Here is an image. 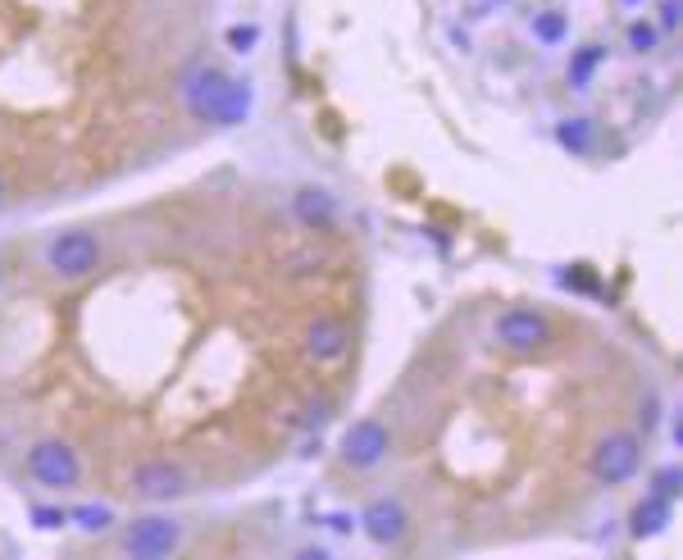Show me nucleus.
I'll return each instance as SVG.
<instances>
[{
    "instance_id": "nucleus-18",
    "label": "nucleus",
    "mask_w": 683,
    "mask_h": 560,
    "mask_svg": "<svg viewBox=\"0 0 683 560\" xmlns=\"http://www.w3.org/2000/svg\"><path fill=\"white\" fill-rule=\"evenodd\" d=\"M32 525L47 529V533H55V529L69 525V510H64V506H32Z\"/></svg>"
},
{
    "instance_id": "nucleus-19",
    "label": "nucleus",
    "mask_w": 683,
    "mask_h": 560,
    "mask_svg": "<svg viewBox=\"0 0 683 560\" xmlns=\"http://www.w3.org/2000/svg\"><path fill=\"white\" fill-rule=\"evenodd\" d=\"M629 47H633L638 55L656 51V28H652V23H629Z\"/></svg>"
},
{
    "instance_id": "nucleus-1",
    "label": "nucleus",
    "mask_w": 683,
    "mask_h": 560,
    "mask_svg": "<svg viewBox=\"0 0 683 560\" xmlns=\"http://www.w3.org/2000/svg\"><path fill=\"white\" fill-rule=\"evenodd\" d=\"M183 101L187 114L201 123H220V128H237L251 114V88L237 78H228L215 64H196L183 78Z\"/></svg>"
},
{
    "instance_id": "nucleus-23",
    "label": "nucleus",
    "mask_w": 683,
    "mask_h": 560,
    "mask_svg": "<svg viewBox=\"0 0 683 560\" xmlns=\"http://www.w3.org/2000/svg\"><path fill=\"white\" fill-rule=\"evenodd\" d=\"M0 283H6V265H0Z\"/></svg>"
},
{
    "instance_id": "nucleus-20",
    "label": "nucleus",
    "mask_w": 683,
    "mask_h": 560,
    "mask_svg": "<svg viewBox=\"0 0 683 560\" xmlns=\"http://www.w3.org/2000/svg\"><path fill=\"white\" fill-rule=\"evenodd\" d=\"M255 41H261V28H228V47L242 55V51H251Z\"/></svg>"
},
{
    "instance_id": "nucleus-3",
    "label": "nucleus",
    "mask_w": 683,
    "mask_h": 560,
    "mask_svg": "<svg viewBox=\"0 0 683 560\" xmlns=\"http://www.w3.org/2000/svg\"><path fill=\"white\" fill-rule=\"evenodd\" d=\"M28 474L41 483V488H78V479H82V460H78V451L69 447V442H60V438H41V442H32L28 447Z\"/></svg>"
},
{
    "instance_id": "nucleus-11",
    "label": "nucleus",
    "mask_w": 683,
    "mask_h": 560,
    "mask_svg": "<svg viewBox=\"0 0 683 560\" xmlns=\"http://www.w3.org/2000/svg\"><path fill=\"white\" fill-rule=\"evenodd\" d=\"M292 214H296V224H302V228L328 233L337 224V201L324 187H302V192L292 196Z\"/></svg>"
},
{
    "instance_id": "nucleus-7",
    "label": "nucleus",
    "mask_w": 683,
    "mask_h": 560,
    "mask_svg": "<svg viewBox=\"0 0 683 560\" xmlns=\"http://www.w3.org/2000/svg\"><path fill=\"white\" fill-rule=\"evenodd\" d=\"M388 451H393V434L383 419H356L347 434H342V460L351 469H374L388 460Z\"/></svg>"
},
{
    "instance_id": "nucleus-16",
    "label": "nucleus",
    "mask_w": 683,
    "mask_h": 560,
    "mask_svg": "<svg viewBox=\"0 0 683 560\" xmlns=\"http://www.w3.org/2000/svg\"><path fill=\"white\" fill-rule=\"evenodd\" d=\"M565 32H570L565 14H557V10H542V14H533V37L542 41V47H557V41H565Z\"/></svg>"
},
{
    "instance_id": "nucleus-6",
    "label": "nucleus",
    "mask_w": 683,
    "mask_h": 560,
    "mask_svg": "<svg viewBox=\"0 0 683 560\" xmlns=\"http://www.w3.org/2000/svg\"><path fill=\"white\" fill-rule=\"evenodd\" d=\"M492 337L501 342L506 352H542L551 342V319L533 306H510L497 315L492 324Z\"/></svg>"
},
{
    "instance_id": "nucleus-15",
    "label": "nucleus",
    "mask_w": 683,
    "mask_h": 560,
    "mask_svg": "<svg viewBox=\"0 0 683 560\" xmlns=\"http://www.w3.org/2000/svg\"><path fill=\"white\" fill-rule=\"evenodd\" d=\"M602 60H606V47H597V41H592V47H579L574 60H570V82H574V88H588V78L597 73V64H602Z\"/></svg>"
},
{
    "instance_id": "nucleus-2",
    "label": "nucleus",
    "mask_w": 683,
    "mask_h": 560,
    "mask_svg": "<svg viewBox=\"0 0 683 560\" xmlns=\"http://www.w3.org/2000/svg\"><path fill=\"white\" fill-rule=\"evenodd\" d=\"M101 237L92 228H64L47 242V269L64 283H78V278H92L101 269Z\"/></svg>"
},
{
    "instance_id": "nucleus-8",
    "label": "nucleus",
    "mask_w": 683,
    "mask_h": 560,
    "mask_svg": "<svg viewBox=\"0 0 683 560\" xmlns=\"http://www.w3.org/2000/svg\"><path fill=\"white\" fill-rule=\"evenodd\" d=\"M133 492L142 501H179L187 492V474L174 460H142L133 469Z\"/></svg>"
},
{
    "instance_id": "nucleus-10",
    "label": "nucleus",
    "mask_w": 683,
    "mask_h": 560,
    "mask_svg": "<svg viewBox=\"0 0 683 560\" xmlns=\"http://www.w3.org/2000/svg\"><path fill=\"white\" fill-rule=\"evenodd\" d=\"M347 352H351V333H347V324H342V319H333V315H315V319L306 324V356H310V360H319V365H337Z\"/></svg>"
},
{
    "instance_id": "nucleus-4",
    "label": "nucleus",
    "mask_w": 683,
    "mask_h": 560,
    "mask_svg": "<svg viewBox=\"0 0 683 560\" xmlns=\"http://www.w3.org/2000/svg\"><path fill=\"white\" fill-rule=\"evenodd\" d=\"M638 465H643V438L638 434H606L602 442H597V451H592V479L597 483H606V488H620V483H629L633 474H638Z\"/></svg>"
},
{
    "instance_id": "nucleus-21",
    "label": "nucleus",
    "mask_w": 683,
    "mask_h": 560,
    "mask_svg": "<svg viewBox=\"0 0 683 560\" xmlns=\"http://www.w3.org/2000/svg\"><path fill=\"white\" fill-rule=\"evenodd\" d=\"M679 14H683L679 0H661V28H679Z\"/></svg>"
},
{
    "instance_id": "nucleus-24",
    "label": "nucleus",
    "mask_w": 683,
    "mask_h": 560,
    "mask_svg": "<svg viewBox=\"0 0 683 560\" xmlns=\"http://www.w3.org/2000/svg\"><path fill=\"white\" fill-rule=\"evenodd\" d=\"M629 6H638V0H629Z\"/></svg>"
},
{
    "instance_id": "nucleus-9",
    "label": "nucleus",
    "mask_w": 683,
    "mask_h": 560,
    "mask_svg": "<svg viewBox=\"0 0 683 560\" xmlns=\"http://www.w3.org/2000/svg\"><path fill=\"white\" fill-rule=\"evenodd\" d=\"M360 529H365L378 547H397V542L406 538V529H410V515H406V506H401L397 497H378V501H369V506L360 510Z\"/></svg>"
},
{
    "instance_id": "nucleus-12",
    "label": "nucleus",
    "mask_w": 683,
    "mask_h": 560,
    "mask_svg": "<svg viewBox=\"0 0 683 560\" xmlns=\"http://www.w3.org/2000/svg\"><path fill=\"white\" fill-rule=\"evenodd\" d=\"M665 525H670V501L656 497V492L643 497V501L629 510V538H638V542H643V538H656Z\"/></svg>"
},
{
    "instance_id": "nucleus-17",
    "label": "nucleus",
    "mask_w": 683,
    "mask_h": 560,
    "mask_svg": "<svg viewBox=\"0 0 683 560\" xmlns=\"http://www.w3.org/2000/svg\"><path fill=\"white\" fill-rule=\"evenodd\" d=\"M652 488H656V497L674 501V497L683 492V469H679V465H665V469H656V479H652Z\"/></svg>"
},
{
    "instance_id": "nucleus-22",
    "label": "nucleus",
    "mask_w": 683,
    "mask_h": 560,
    "mask_svg": "<svg viewBox=\"0 0 683 560\" xmlns=\"http://www.w3.org/2000/svg\"><path fill=\"white\" fill-rule=\"evenodd\" d=\"M0 205H6V183H0Z\"/></svg>"
},
{
    "instance_id": "nucleus-14",
    "label": "nucleus",
    "mask_w": 683,
    "mask_h": 560,
    "mask_svg": "<svg viewBox=\"0 0 683 560\" xmlns=\"http://www.w3.org/2000/svg\"><path fill=\"white\" fill-rule=\"evenodd\" d=\"M557 142L565 151H574V155H588L592 151V119H565L557 128Z\"/></svg>"
},
{
    "instance_id": "nucleus-13",
    "label": "nucleus",
    "mask_w": 683,
    "mask_h": 560,
    "mask_svg": "<svg viewBox=\"0 0 683 560\" xmlns=\"http://www.w3.org/2000/svg\"><path fill=\"white\" fill-rule=\"evenodd\" d=\"M69 520H73L82 533H105V529L114 525V510L101 506V501H82V506L69 510Z\"/></svg>"
},
{
    "instance_id": "nucleus-5",
    "label": "nucleus",
    "mask_w": 683,
    "mask_h": 560,
    "mask_svg": "<svg viewBox=\"0 0 683 560\" xmlns=\"http://www.w3.org/2000/svg\"><path fill=\"white\" fill-rule=\"evenodd\" d=\"M183 547V525L169 520V515H142L123 529V551L137 560H164Z\"/></svg>"
}]
</instances>
